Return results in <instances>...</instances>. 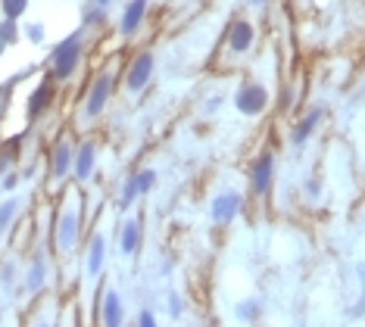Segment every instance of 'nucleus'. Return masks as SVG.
Returning <instances> with one entry per match:
<instances>
[{
  "instance_id": "423d86ee",
  "label": "nucleus",
  "mask_w": 365,
  "mask_h": 327,
  "mask_svg": "<svg viewBox=\"0 0 365 327\" xmlns=\"http://www.w3.org/2000/svg\"><path fill=\"white\" fill-rule=\"evenodd\" d=\"M56 85H60V81H56L51 72H47L44 78H41L38 85H35V90H31L29 100H26V115H29V122H38L41 115H47V113L53 109V103H56V90H60Z\"/></svg>"
},
{
  "instance_id": "6ab92c4d",
  "label": "nucleus",
  "mask_w": 365,
  "mask_h": 327,
  "mask_svg": "<svg viewBox=\"0 0 365 327\" xmlns=\"http://www.w3.org/2000/svg\"><path fill=\"white\" fill-rule=\"evenodd\" d=\"M16 41H22V28L16 19H0V53H4L10 44H16Z\"/></svg>"
},
{
  "instance_id": "9d476101",
  "label": "nucleus",
  "mask_w": 365,
  "mask_h": 327,
  "mask_svg": "<svg viewBox=\"0 0 365 327\" xmlns=\"http://www.w3.org/2000/svg\"><path fill=\"white\" fill-rule=\"evenodd\" d=\"M72 162H76V144L69 137H60L51 150V178L60 184L72 175Z\"/></svg>"
},
{
  "instance_id": "0eeeda50",
  "label": "nucleus",
  "mask_w": 365,
  "mask_h": 327,
  "mask_svg": "<svg viewBox=\"0 0 365 327\" xmlns=\"http://www.w3.org/2000/svg\"><path fill=\"white\" fill-rule=\"evenodd\" d=\"M256 44V25L247 16H237L225 31V50L231 56H247Z\"/></svg>"
},
{
  "instance_id": "7c9ffc66",
  "label": "nucleus",
  "mask_w": 365,
  "mask_h": 327,
  "mask_svg": "<svg viewBox=\"0 0 365 327\" xmlns=\"http://www.w3.org/2000/svg\"><path fill=\"white\" fill-rule=\"evenodd\" d=\"M35 327H53V324H51V321H38Z\"/></svg>"
},
{
  "instance_id": "cd10ccee",
  "label": "nucleus",
  "mask_w": 365,
  "mask_h": 327,
  "mask_svg": "<svg viewBox=\"0 0 365 327\" xmlns=\"http://www.w3.org/2000/svg\"><path fill=\"white\" fill-rule=\"evenodd\" d=\"M169 315L181 318V296H178V293H172V296H169Z\"/></svg>"
},
{
  "instance_id": "1a4fd4ad",
  "label": "nucleus",
  "mask_w": 365,
  "mask_h": 327,
  "mask_svg": "<svg viewBox=\"0 0 365 327\" xmlns=\"http://www.w3.org/2000/svg\"><path fill=\"white\" fill-rule=\"evenodd\" d=\"M272 181H275V156L259 153L250 165V190L256 197H265L272 190Z\"/></svg>"
},
{
  "instance_id": "aec40b11",
  "label": "nucleus",
  "mask_w": 365,
  "mask_h": 327,
  "mask_svg": "<svg viewBox=\"0 0 365 327\" xmlns=\"http://www.w3.org/2000/svg\"><path fill=\"white\" fill-rule=\"evenodd\" d=\"M140 197V190H138V184H135V175L122 184V190H119V197H115V206H119V212H128L131 206H135V199Z\"/></svg>"
},
{
  "instance_id": "4468645a",
  "label": "nucleus",
  "mask_w": 365,
  "mask_h": 327,
  "mask_svg": "<svg viewBox=\"0 0 365 327\" xmlns=\"http://www.w3.org/2000/svg\"><path fill=\"white\" fill-rule=\"evenodd\" d=\"M101 321L103 327H122L125 324V303L115 290H106L101 299Z\"/></svg>"
},
{
  "instance_id": "c756f323",
  "label": "nucleus",
  "mask_w": 365,
  "mask_h": 327,
  "mask_svg": "<svg viewBox=\"0 0 365 327\" xmlns=\"http://www.w3.org/2000/svg\"><path fill=\"white\" fill-rule=\"evenodd\" d=\"M250 4H253V6H265V4H269V0H250Z\"/></svg>"
},
{
  "instance_id": "bb28decb",
  "label": "nucleus",
  "mask_w": 365,
  "mask_h": 327,
  "mask_svg": "<svg viewBox=\"0 0 365 327\" xmlns=\"http://www.w3.org/2000/svg\"><path fill=\"white\" fill-rule=\"evenodd\" d=\"M138 327H160L156 324V315L150 312V308H144V312L138 315Z\"/></svg>"
},
{
  "instance_id": "f03ea898",
  "label": "nucleus",
  "mask_w": 365,
  "mask_h": 327,
  "mask_svg": "<svg viewBox=\"0 0 365 327\" xmlns=\"http://www.w3.org/2000/svg\"><path fill=\"white\" fill-rule=\"evenodd\" d=\"M113 90H115V75H113L110 66H106V69H101L94 78H91L85 103H81V119H85V122H97V119H101L103 109L110 106Z\"/></svg>"
},
{
  "instance_id": "4be33fe9",
  "label": "nucleus",
  "mask_w": 365,
  "mask_h": 327,
  "mask_svg": "<svg viewBox=\"0 0 365 327\" xmlns=\"http://www.w3.org/2000/svg\"><path fill=\"white\" fill-rule=\"evenodd\" d=\"M81 22H85V28H101L106 22V6H97V4L85 6V10H81Z\"/></svg>"
},
{
  "instance_id": "f3484780",
  "label": "nucleus",
  "mask_w": 365,
  "mask_h": 327,
  "mask_svg": "<svg viewBox=\"0 0 365 327\" xmlns=\"http://www.w3.org/2000/svg\"><path fill=\"white\" fill-rule=\"evenodd\" d=\"M47 287V262L44 259H35V262L29 265V274H26V290L29 293H41Z\"/></svg>"
},
{
  "instance_id": "a211bd4d",
  "label": "nucleus",
  "mask_w": 365,
  "mask_h": 327,
  "mask_svg": "<svg viewBox=\"0 0 365 327\" xmlns=\"http://www.w3.org/2000/svg\"><path fill=\"white\" fill-rule=\"evenodd\" d=\"M19 209H22V199L19 197H10V199H4V203H0V234L10 231V224L16 222Z\"/></svg>"
},
{
  "instance_id": "393cba45",
  "label": "nucleus",
  "mask_w": 365,
  "mask_h": 327,
  "mask_svg": "<svg viewBox=\"0 0 365 327\" xmlns=\"http://www.w3.org/2000/svg\"><path fill=\"white\" fill-rule=\"evenodd\" d=\"M259 303H256V299H247V303H237V318L240 321H256V318H259Z\"/></svg>"
},
{
  "instance_id": "412c9836",
  "label": "nucleus",
  "mask_w": 365,
  "mask_h": 327,
  "mask_svg": "<svg viewBox=\"0 0 365 327\" xmlns=\"http://www.w3.org/2000/svg\"><path fill=\"white\" fill-rule=\"evenodd\" d=\"M29 4H31V0H0V13H4V19H16V22H19L22 16L29 13Z\"/></svg>"
},
{
  "instance_id": "7ed1b4c3",
  "label": "nucleus",
  "mask_w": 365,
  "mask_h": 327,
  "mask_svg": "<svg viewBox=\"0 0 365 327\" xmlns=\"http://www.w3.org/2000/svg\"><path fill=\"white\" fill-rule=\"evenodd\" d=\"M78 237H81V203L76 197L63 206L60 222H56V249H60V253H69V249H76Z\"/></svg>"
},
{
  "instance_id": "f8f14e48",
  "label": "nucleus",
  "mask_w": 365,
  "mask_h": 327,
  "mask_svg": "<svg viewBox=\"0 0 365 327\" xmlns=\"http://www.w3.org/2000/svg\"><path fill=\"white\" fill-rule=\"evenodd\" d=\"M97 172V140H81L76 147V162H72V175H76V181H91Z\"/></svg>"
},
{
  "instance_id": "2eb2a0df",
  "label": "nucleus",
  "mask_w": 365,
  "mask_h": 327,
  "mask_svg": "<svg viewBox=\"0 0 365 327\" xmlns=\"http://www.w3.org/2000/svg\"><path fill=\"white\" fill-rule=\"evenodd\" d=\"M322 119H325V109H322V106H312L309 113H306L303 119L294 125V131H290V144H294V147H303L306 140H309L312 134H315V128L322 125Z\"/></svg>"
},
{
  "instance_id": "6e6552de",
  "label": "nucleus",
  "mask_w": 365,
  "mask_h": 327,
  "mask_svg": "<svg viewBox=\"0 0 365 327\" xmlns=\"http://www.w3.org/2000/svg\"><path fill=\"white\" fill-rule=\"evenodd\" d=\"M240 209H244V197L237 190H222V194H215L210 206V218L215 224H231L240 215Z\"/></svg>"
},
{
  "instance_id": "a878e982",
  "label": "nucleus",
  "mask_w": 365,
  "mask_h": 327,
  "mask_svg": "<svg viewBox=\"0 0 365 327\" xmlns=\"http://www.w3.org/2000/svg\"><path fill=\"white\" fill-rule=\"evenodd\" d=\"M16 187H19V172L10 169L6 175H0V190H4V194H13Z\"/></svg>"
},
{
  "instance_id": "5701e85b",
  "label": "nucleus",
  "mask_w": 365,
  "mask_h": 327,
  "mask_svg": "<svg viewBox=\"0 0 365 327\" xmlns=\"http://www.w3.org/2000/svg\"><path fill=\"white\" fill-rule=\"evenodd\" d=\"M22 38H26L29 44H44L47 25L44 22H26V25H22Z\"/></svg>"
},
{
  "instance_id": "c85d7f7f",
  "label": "nucleus",
  "mask_w": 365,
  "mask_h": 327,
  "mask_svg": "<svg viewBox=\"0 0 365 327\" xmlns=\"http://www.w3.org/2000/svg\"><path fill=\"white\" fill-rule=\"evenodd\" d=\"M91 4H97V6H110L113 0H91Z\"/></svg>"
},
{
  "instance_id": "b1692460",
  "label": "nucleus",
  "mask_w": 365,
  "mask_h": 327,
  "mask_svg": "<svg viewBox=\"0 0 365 327\" xmlns=\"http://www.w3.org/2000/svg\"><path fill=\"white\" fill-rule=\"evenodd\" d=\"M135 184H138L140 197L150 194V190L156 187V169H140V172H135Z\"/></svg>"
},
{
  "instance_id": "dca6fc26",
  "label": "nucleus",
  "mask_w": 365,
  "mask_h": 327,
  "mask_svg": "<svg viewBox=\"0 0 365 327\" xmlns=\"http://www.w3.org/2000/svg\"><path fill=\"white\" fill-rule=\"evenodd\" d=\"M138 249H140V222L128 215L119 222V253L131 259Z\"/></svg>"
},
{
  "instance_id": "20e7f679",
  "label": "nucleus",
  "mask_w": 365,
  "mask_h": 327,
  "mask_svg": "<svg viewBox=\"0 0 365 327\" xmlns=\"http://www.w3.org/2000/svg\"><path fill=\"white\" fill-rule=\"evenodd\" d=\"M269 88L259 85V81H244L237 90H235V109L247 119H256L269 109Z\"/></svg>"
},
{
  "instance_id": "39448f33",
  "label": "nucleus",
  "mask_w": 365,
  "mask_h": 327,
  "mask_svg": "<svg viewBox=\"0 0 365 327\" xmlns=\"http://www.w3.org/2000/svg\"><path fill=\"white\" fill-rule=\"evenodd\" d=\"M153 72H156V56L150 53V50H140V53L131 56L128 69H125V90L131 97H138L140 90H144L147 85L153 81Z\"/></svg>"
},
{
  "instance_id": "f257e3e1",
  "label": "nucleus",
  "mask_w": 365,
  "mask_h": 327,
  "mask_svg": "<svg viewBox=\"0 0 365 327\" xmlns=\"http://www.w3.org/2000/svg\"><path fill=\"white\" fill-rule=\"evenodd\" d=\"M81 60H85V28L66 35L60 44H53L51 50V75L56 81H69L78 72Z\"/></svg>"
},
{
  "instance_id": "9b49d317",
  "label": "nucleus",
  "mask_w": 365,
  "mask_h": 327,
  "mask_svg": "<svg viewBox=\"0 0 365 327\" xmlns=\"http://www.w3.org/2000/svg\"><path fill=\"white\" fill-rule=\"evenodd\" d=\"M147 10H150V0H128V4L122 6V16H119V35L135 38L147 19Z\"/></svg>"
},
{
  "instance_id": "ddd939ff",
  "label": "nucleus",
  "mask_w": 365,
  "mask_h": 327,
  "mask_svg": "<svg viewBox=\"0 0 365 327\" xmlns=\"http://www.w3.org/2000/svg\"><path fill=\"white\" fill-rule=\"evenodd\" d=\"M106 265V237L101 231L91 234V243H88V259H85V271H88V281H97L101 278Z\"/></svg>"
}]
</instances>
